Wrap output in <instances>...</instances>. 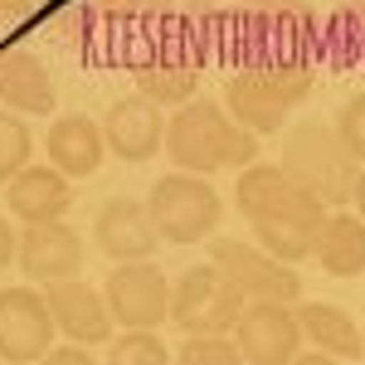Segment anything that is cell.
I'll return each instance as SVG.
<instances>
[{
  "mask_svg": "<svg viewBox=\"0 0 365 365\" xmlns=\"http://www.w3.org/2000/svg\"><path fill=\"white\" fill-rule=\"evenodd\" d=\"M166 151L175 170H195V175H215V170H239L258 156V132L239 127L220 103L190 98L180 103L175 117L166 122Z\"/></svg>",
  "mask_w": 365,
  "mask_h": 365,
  "instance_id": "6da1fadb",
  "label": "cell"
},
{
  "mask_svg": "<svg viewBox=\"0 0 365 365\" xmlns=\"http://www.w3.org/2000/svg\"><path fill=\"white\" fill-rule=\"evenodd\" d=\"M312 63L292 54H278L273 63H253L244 73H229L225 113L249 132H282L287 113L312 93Z\"/></svg>",
  "mask_w": 365,
  "mask_h": 365,
  "instance_id": "7a4b0ae2",
  "label": "cell"
},
{
  "mask_svg": "<svg viewBox=\"0 0 365 365\" xmlns=\"http://www.w3.org/2000/svg\"><path fill=\"white\" fill-rule=\"evenodd\" d=\"M278 166L287 170V180L312 190L327 210L351 205L356 175H361V161L346 151V141H341V132L331 122H297V127H287Z\"/></svg>",
  "mask_w": 365,
  "mask_h": 365,
  "instance_id": "3957f363",
  "label": "cell"
},
{
  "mask_svg": "<svg viewBox=\"0 0 365 365\" xmlns=\"http://www.w3.org/2000/svg\"><path fill=\"white\" fill-rule=\"evenodd\" d=\"M151 225L166 244H200L210 239L220 215H225V200L210 185V175H195V170H170L151 185Z\"/></svg>",
  "mask_w": 365,
  "mask_h": 365,
  "instance_id": "277c9868",
  "label": "cell"
},
{
  "mask_svg": "<svg viewBox=\"0 0 365 365\" xmlns=\"http://www.w3.org/2000/svg\"><path fill=\"white\" fill-rule=\"evenodd\" d=\"M327 205L312 195V190H302L297 180H282L278 195L263 205V215H253V239H258V249L273 253L278 263H302V258H312L317 253V234H322V225H327Z\"/></svg>",
  "mask_w": 365,
  "mask_h": 365,
  "instance_id": "5b68a950",
  "label": "cell"
},
{
  "mask_svg": "<svg viewBox=\"0 0 365 365\" xmlns=\"http://www.w3.org/2000/svg\"><path fill=\"white\" fill-rule=\"evenodd\" d=\"M244 292L215 268V263H200V268H185L180 278L170 282V322L195 336V331H234L239 312H244Z\"/></svg>",
  "mask_w": 365,
  "mask_h": 365,
  "instance_id": "8992f818",
  "label": "cell"
},
{
  "mask_svg": "<svg viewBox=\"0 0 365 365\" xmlns=\"http://www.w3.org/2000/svg\"><path fill=\"white\" fill-rule=\"evenodd\" d=\"M103 302L113 312V327H122V331H156L170 312V278L151 258L113 263V273L103 282Z\"/></svg>",
  "mask_w": 365,
  "mask_h": 365,
  "instance_id": "52a82bcc",
  "label": "cell"
},
{
  "mask_svg": "<svg viewBox=\"0 0 365 365\" xmlns=\"http://www.w3.org/2000/svg\"><path fill=\"white\" fill-rule=\"evenodd\" d=\"M210 263L225 273L244 297H268V302H297L302 297V278L292 263H278L273 253L244 239H210Z\"/></svg>",
  "mask_w": 365,
  "mask_h": 365,
  "instance_id": "ba28073f",
  "label": "cell"
},
{
  "mask_svg": "<svg viewBox=\"0 0 365 365\" xmlns=\"http://www.w3.org/2000/svg\"><path fill=\"white\" fill-rule=\"evenodd\" d=\"M234 341L239 356L249 365H287L302 351V327L292 302H268V297H249L239 322H234Z\"/></svg>",
  "mask_w": 365,
  "mask_h": 365,
  "instance_id": "9c48e42d",
  "label": "cell"
},
{
  "mask_svg": "<svg viewBox=\"0 0 365 365\" xmlns=\"http://www.w3.org/2000/svg\"><path fill=\"white\" fill-rule=\"evenodd\" d=\"M49 346H54L49 302L34 287H5L0 292V361L10 365L44 361Z\"/></svg>",
  "mask_w": 365,
  "mask_h": 365,
  "instance_id": "30bf717a",
  "label": "cell"
},
{
  "mask_svg": "<svg viewBox=\"0 0 365 365\" xmlns=\"http://www.w3.org/2000/svg\"><path fill=\"white\" fill-rule=\"evenodd\" d=\"M83 239L63 220H44V225H25L20 234V249H15V263L25 268L29 282H58V278H78L83 273Z\"/></svg>",
  "mask_w": 365,
  "mask_h": 365,
  "instance_id": "8fae6325",
  "label": "cell"
},
{
  "mask_svg": "<svg viewBox=\"0 0 365 365\" xmlns=\"http://www.w3.org/2000/svg\"><path fill=\"white\" fill-rule=\"evenodd\" d=\"M103 141H108V151H113L117 161H151L161 146H166V117L161 108L151 103V98H117L108 117H103Z\"/></svg>",
  "mask_w": 365,
  "mask_h": 365,
  "instance_id": "7c38bea8",
  "label": "cell"
},
{
  "mask_svg": "<svg viewBox=\"0 0 365 365\" xmlns=\"http://www.w3.org/2000/svg\"><path fill=\"white\" fill-rule=\"evenodd\" d=\"M44 302H49V317H54V331H63L68 341H83L88 351L113 341V312H108L98 287H88L78 278H58L49 282Z\"/></svg>",
  "mask_w": 365,
  "mask_h": 365,
  "instance_id": "4fadbf2b",
  "label": "cell"
},
{
  "mask_svg": "<svg viewBox=\"0 0 365 365\" xmlns=\"http://www.w3.org/2000/svg\"><path fill=\"white\" fill-rule=\"evenodd\" d=\"M5 205L15 220L25 225H44V220H63L73 210V180L58 166H25L5 180Z\"/></svg>",
  "mask_w": 365,
  "mask_h": 365,
  "instance_id": "5bb4252c",
  "label": "cell"
},
{
  "mask_svg": "<svg viewBox=\"0 0 365 365\" xmlns=\"http://www.w3.org/2000/svg\"><path fill=\"white\" fill-rule=\"evenodd\" d=\"M93 239H98V249L108 253L113 263H132V258H151L161 234H156L151 210H146L141 200L117 195V200L103 205V215H98V225H93Z\"/></svg>",
  "mask_w": 365,
  "mask_h": 365,
  "instance_id": "9a60e30c",
  "label": "cell"
},
{
  "mask_svg": "<svg viewBox=\"0 0 365 365\" xmlns=\"http://www.w3.org/2000/svg\"><path fill=\"white\" fill-rule=\"evenodd\" d=\"M0 103L20 117L54 113V103H58L54 78H49V68L29 54V49H15V44L0 49Z\"/></svg>",
  "mask_w": 365,
  "mask_h": 365,
  "instance_id": "2e32d148",
  "label": "cell"
},
{
  "mask_svg": "<svg viewBox=\"0 0 365 365\" xmlns=\"http://www.w3.org/2000/svg\"><path fill=\"white\" fill-rule=\"evenodd\" d=\"M108 156V141H103V122H93L88 113H63L49 127V166H58L68 180H88L98 175Z\"/></svg>",
  "mask_w": 365,
  "mask_h": 365,
  "instance_id": "e0dca14e",
  "label": "cell"
},
{
  "mask_svg": "<svg viewBox=\"0 0 365 365\" xmlns=\"http://www.w3.org/2000/svg\"><path fill=\"white\" fill-rule=\"evenodd\" d=\"M132 83L156 108H180L200 88V58H141L132 63Z\"/></svg>",
  "mask_w": 365,
  "mask_h": 365,
  "instance_id": "ac0fdd59",
  "label": "cell"
},
{
  "mask_svg": "<svg viewBox=\"0 0 365 365\" xmlns=\"http://www.w3.org/2000/svg\"><path fill=\"white\" fill-rule=\"evenodd\" d=\"M292 312H297L302 341H312L322 356H346V361L361 356V327L341 307H331V302H302V297H297Z\"/></svg>",
  "mask_w": 365,
  "mask_h": 365,
  "instance_id": "d6986e66",
  "label": "cell"
},
{
  "mask_svg": "<svg viewBox=\"0 0 365 365\" xmlns=\"http://www.w3.org/2000/svg\"><path fill=\"white\" fill-rule=\"evenodd\" d=\"M317 263L331 278H356L365 273V220L351 215H327V225L317 234Z\"/></svg>",
  "mask_w": 365,
  "mask_h": 365,
  "instance_id": "ffe728a7",
  "label": "cell"
},
{
  "mask_svg": "<svg viewBox=\"0 0 365 365\" xmlns=\"http://www.w3.org/2000/svg\"><path fill=\"white\" fill-rule=\"evenodd\" d=\"M180 365H239V341H229V331H195L185 336V346L175 351Z\"/></svg>",
  "mask_w": 365,
  "mask_h": 365,
  "instance_id": "44dd1931",
  "label": "cell"
},
{
  "mask_svg": "<svg viewBox=\"0 0 365 365\" xmlns=\"http://www.w3.org/2000/svg\"><path fill=\"white\" fill-rule=\"evenodd\" d=\"M29 151H34V137H29L25 117L20 113H0V185H5L15 170L29 166Z\"/></svg>",
  "mask_w": 365,
  "mask_h": 365,
  "instance_id": "7402d4cb",
  "label": "cell"
},
{
  "mask_svg": "<svg viewBox=\"0 0 365 365\" xmlns=\"http://www.w3.org/2000/svg\"><path fill=\"white\" fill-rule=\"evenodd\" d=\"M170 351L161 346L156 331H122L117 341H108V361L113 365H161Z\"/></svg>",
  "mask_w": 365,
  "mask_h": 365,
  "instance_id": "603a6c76",
  "label": "cell"
},
{
  "mask_svg": "<svg viewBox=\"0 0 365 365\" xmlns=\"http://www.w3.org/2000/svg\"><path fill=\"white\" fill-rule=\"evenodd\" d=\"M341 132V141H346V151L356 156L365 166V93H356L351 103H341V113H336V122H331Z\"/></svg>",
  "mask_w": 365,
  "mask_h": 365,
  "instance_id": "cb8c5ba5",
  "label": "cell"
},
{
  "mask_svg": "<svg viewBox=\"0 0 365 365\" xmlns=\"http://www.w3.org/2000/svg\"><path fill=\"white\" fill-rule=\"evenodd\" d=\"M29 20V0H0V49L10 44L15 29H25Z\"/></svg>",
  "mask_w": 365,
  "mask_h": 365,
  "instance_id": "d4e9b609",
  "label": "cell"
},
{
  "mask_svg": "<svg viewBox=\"0 0 365 365\" xmlns=\"http://www.w3.org/2000/svg\"><path fill=\"white\" fill-rule=\"evenodd\" d=\"M44 361H49V365H88V346H83V341L49 346V351H44Z\"/></svg>",
  "mask_w": 365,
  "mask_h": 365,
  "instance_id": "484cf974",
  "label": "cell"
},
{
  "mask_svg": "<svg viewBox=\"0 0 365 365\" xmlns=\"http://www.w3.org/2000/svg\"><path fill=\"white\" fill-rule=\"evenodd\" d=\"M156 10L170 20H195V15H205V0H156Z\"/></svg>",
  "mask_w": 365,
  "mask_h": 365,
  "instance_id": "4316f807",
  "label": "cell"
},
{
  "mask_svg": "<svg viewBox=\"0 0 365 365\" xmlns=\"http://www.w3.org/2000/svg\"><path fill=\"white\" fill-rule=\"evenodd\" d=\"M15 249H20V234L10 229V220H0V268L15 263Z\"/></svg>",
  "mask_w": 365,
  "mask_h": 365,
  "instance_id": "83f0119b",
  "label": "cell"
},
{
  "mask_svg": "<svg viewBox=\"0 0 365 365\" xmlns=\"http://www.w3.org/2000/svg\"><path fill=\"white\" fill-rule=\"evenodd\" d=\"M93 5H98L103 15H113V20H127V15H137L146 0H93Z\"/></svg>",
  "mask_w": 365,
  "mask_h": 365,
  "instance_id": "f1b7e54d",
  "label": "cell"
},
{
  "mask_svg": "<svg viewBox=\"0 0 365 365\" xmlns=\"http://www.w3.org/2000/svg\"><path fill=\"white\" fill-rule=\"evenodd\" d=\"M351 205H356V215L365 220V166H361V175H356V190H351Z\"/></svg>",
  "mask_w": 365,
  "mask_h": 365,
  "instance_id": "f546056e",
  "label": "cell"
},
{
  "mask_svg": "<svg viewBox=\"0 0 365 365\" xmlns=\"http://www.w3.org/2000/svg\"><path fill=\"white\" fill-rule=\"evenodd\" d=\"M361 361H365V327H361Z\"/></svg>",
  "mask_w": 365,
  "mask_h": 365,
  "instance_id": "4dcf8cb0",
  "label": "cell"
}]
</instances>
